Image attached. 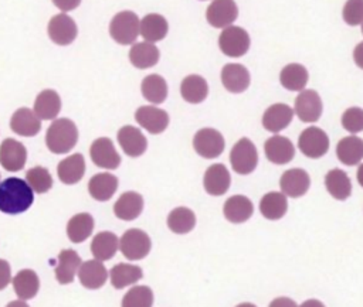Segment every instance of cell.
I'll use <instances>...</instances> for the list:
<instances>
[{"label": "cell", "mask_w": 363, "mask_h": 307, "mask_svg": "<svg viewBox=\"0 0 363 307\" xmlns=\"http://www.w3.org/2000/svg\"><path fill=\"white\" fill-rule=\"evenodd\" d=\"M342 126L353 133L363 130V109L362 108H349L342 115Z\"/></svg>", "instance_id": "obj_44"}, {"label": "cell", "mask_w": 363, "mask_h": 307, "mask_svg": "<svg viewBox=\"0 0 363 307\" xmlns=\"http://www.w3.org/2000/svg\"><path fill=\"white\" fill-rule=\"evenodd\" d=\"M218 47L221 52L227 57H242L250 48V35L241 27H225L218 37Z\"/></svg>", "instance_id": "obj_6"}, {"label": "cell", "mask_w": 363, "mask_h": 307, "mask_svg": "<svg viewBox=\"0 0 363 307\" xmlns=\"http://www.w3.org/2000/svg\"><path fill=\"white\" fill-rule=\"evenodd\" d=\"M295 113L302 122H316L322 115V100L318 92L312 89L302 91L295 99Z\"/></svg>", "instance_id": "obj_14"}, {"label": "cell", "mask_w": 363, "mask_h": 307, "mask_svg": "<svg viewBox=\"0 0 363 307\" xmlns=\"http://www.w3.org/2000/svg\"><path fill=\"white\" fill-rule=\"evenodd\" d=\"M299 307H325V304L319 300H315V299H309L306 301H303Z\"/></svg>", "instance_id": "obj_50"}, {"label": "cell", "mask_w": 363, "mask_h": 307, "mask_svg": "<svg viewBox=\"0 0 363 307\" xmlns=\"http://www.w3.org/2000/svg\"><path fill=\"white\" fill-rule=\"evenodd\" d=\"M10 127L16 134L33 137L41 129V119L35 115L34 110L28 108H20L13 113L10 119Z\"/></svg>", "instance_id": "obj_17"}, {"label": "cell", "mask_w": 363, "mask_h": 307, "mask_svg": "<svg viewBox=\"0 0 363 307\" xmlns=\"http://www.w3.org/2000/svg\"><path fill=\"white\" fill-rule=\"evenodd\" d=\"M362 33H363V23H362Z\"/></svg>", "instance_id": "obj_54"}, {"label": "cell", "mask_w": 363, "mask_h": 307, "mask_svg": "<svg viewBox=\"0 0 363 307\" xmlns=\"http://www.w3.org/2000/svg\"><path fill=\"white\" fill-rule=\"evenodd\" d=\"M140 91L143 98L153 105L163 103L167 98V83L164 78L157 74H150L143 78L140 83Z\"/></svg>", "instance_id": "obj_38"}, {"label": "cell", "mask_w": 363, "mask_h": 307, "mask_svg": "<svg viewBox=\"0 0 363 307\" xmlns=\"http://www.w3.org/2000/svg\"><path fill=\"white\" fill-rule=\"evenodd\" d=\"M267 158L274 164H286L295 156V147L288 137L275 134L264 144Z\"/></svg>", "instance_id": "obj_19"}, {"label": "cell", "mask_w": 363, "mask_h": 307, "mask_svg": "<svg viewBox=\"0 0 363 307\" xmlns=\"http://www.w3.org/2000/svg\"><path fill=\"white\" fill-rule=\"evenodd\" d=\"M118 143L123 153L129 157H139L147 149V140L135 126H123L118 132Z\"/></svg>", "instance_id": "obj_16"}, {"label": "cell", "mask_w": 363, "mask_h": 307, "mask_svg": "<svg viewBox=\"0 0 363 307\" xmlns=\"http://www.w3.org/2000/svg\"><path fill=\"white\" fill-rule=\"evenodd\" d=\"M52 3L57 8H60L62 13H65V11H71V10L77 8L81 4V0H52Z\"/></svg>", "instance_id": "obj_47"}, {"label": "cell", "mask_w": 363, "mask_h": 307, "mask_svg": "<svg viewBox=\"0 0 363 307\" xmlns=\"http://www.w3.org/2000/svg\"><path fill=\"white\" fill-rule=\"evenodd\" d=\"M152 242L146 232L133 228L128 229L119 239V249L122 255L129 260H140L150 252Z\"/></svg>", "instance_id": "obj_5"}, {"label": "cell", "mask_w": 363, "mask_h": 307, "mask_svg": "<svg viewBox=\"0 0 363 307\" xmlns=\"http://www.w3.org/2000/svg\"><path fill=\"white\" fill-rule=\"evenodd\" d=\"M238 16V7L234 0H213L206 11V18L216 28L230 27Z\"/></svg>", "instance_id": "obj_11"}, {"label": "cell", "mask_w": 363, "mask_h": 307, "mask_svg": "<svg viewBox=\"0 0 363 307\" xmlns=\"http://www.w3.org/2000/svg\"><path fill=\"white\" fill-rule=\"evenodd\" d=\"M288 209V201L286 195L282 192H267L261 201H259V211L264 215V218L277 221L281 219Z\"/></svg>", "instance_id": "obj_37"}, {"label": "cell", "mask_w": 363, "mask_h": 307, "mask_svg": "<svg viewBox=\"0 0 363 307\" xmlns=\"http://www.w3.org/2000/svg\"><path fill=\"white\" fill-rule=\"evenodd\" d=\"M6 307H30L24 300H14V301H10Z\"/></svg>", "instance_id": "obj_51"}, {"label": "cell", "mask_w": 363, "mask_h": 307, "mask_svg": "<svg viewBox=\"0 0 363 307\" xmlns=\"http://www.w3.org/2000/svg\"><path fill=\"white\" fill-rule=\"evenodd\" d=\"M221 82L228 92L241 93L250 86V72L241 64H227L221 69Z\"/></svg>", "instance_id": "obj_21"}, {"label": "cell", "mask_w": 363, "mask_h": 307, "mask_svg": "<svg viewBox=\"0 0 363 307\" xmlns=\"http://www.w3.org/2000/svg\"><path fill=\"white\" fill-rule=\"evenodd\" d=\"M14 293L20 300H30L35 297L40 289V279L31 269L20 270L11 280Z\"/></svg>", "instance_id": "obj_33"}, {"label": "cell", "mask_w": 363, "mask_h": 307, "mask_svg": "<svg viewBox=\"0 0 363 307\" xmlns=\"http://www.w3.org/2000/svg\"><path fill=\"white\" fill-rule=\"evenodd\" d=\"M353 59L359 68L363 69V41L359 42L353 51Z\"/></svg>", "instance_id": "obj_49"}, {"label": "cell", "mask_w": 363, "mask_h": 307, "mask_svg": "<svg viewBox=\"0 0 363 307\" xmlns=\"http://www.w3.org/2000/svg\"><path fill=\"white\" fill-rule=\"evenodd\" d=\"M343 20L349 25L363 23V0H347L343 7Z\"/></svg>", "instance_id": "obj_45"}, {"label": "cell", "mask_w": 363, "mask_h": 307, "mask_svg": "<svg viewBox=\"0 0 363 307\" xmlns=\"http://www.w3.org/2000/svg\"><path fill=\"white\" fill-rule=\"evenodd\" d=\"M27 161V150L14 139H4L0 144V164L7 171H20Z\"/></svg>", "instance_id": "obj_12"}, {"label": "cell", "mask_w": 363, "mask_h": 307, "mask_svg": "<svg viewBox=\"0 0 363 307\" xmlns=\"http://www.w3.org/2000/svg\"><path fill=\"white\" fill-rule=\"evenodd\" d=\"M279 81L288 91H302L308 82V71L301 64H288L282 68Z\"/></svg>", "instance_id": "obj_40"}, {"label": "cell", "mask_w": 363, "mask_h": 307, "mask_svg": "<svg viewBox=\"0 0 363 307\" xmlns=\"http://www.w3.org/2000/svg\"><path fill=\"white\" fill-rule=\"evenodd\" d=\"M143 209V198L136 191L123 192L113 205L115 215L122 221L136 219Z\"/></svg>", "instance_id": "obj_25"}, {"label": "cell", "mask_w": 363, "mask_h": 307, "mask_svg": "<svg viewBox=\"0 0 363 307\" xmlns=\"http://www.w3.org/2000/svg\"><path fill=\"white\" fill-rule=\"evenodd\" d=\"M298 147L306 157L319 158L329 150V137L322 129L311 126L299 134Z\"/></svg>", "instance_id": "obj_7"}, {"label": "cell", "mask_w": 363, "mask_h": 307, "mask_svg": "<svg viewBox=\"0 0 363 307\" xmlns=\"http://www.w3.org/2000/svg\"><path fill=\"white\" fill-rule=\"evenodd\" d=\"M129 61L138 69H146L157 64L160 52L153 42H138L129 51Z\"/></svg>", "instance_id": "obj_30"}, {"label": "cell", "mask_w": 363, "mask_h": 307, "mask_svg": "<svg viewBox=\"0 0 363 307\" xmlns=\"http://www.w3.org/2000/svg\"><path fill=\"white\" fill-rule=\"evenodd\" d=\"M294 110L286 103H274L271 105L262 116V126L265 130L278 133L284 130L292 120Z\"/></svg>", "instance_id": "obj_23"}, {"label": "cell", "mask_w": 363, "mask_h": 307, "mask_svg": "<svg viewBox=\"0 0 363 307\" xmlns=\"http://www.w3.org/2000/svg\"><path fill=\"white\" fill-rule=\"evenodd\" d=\"M153 291L147 286H133L122 299V307H152Z\"/></svg>", "instance_id": "obj_43"}, {"label": "cell", "mask_w": 363, "mask_h": 307, "mask_svg": "<svg viewBox=\"0 0 363 307\" xmlns=\"http://www.w3.org/2000/svg\"><path fill=\"white\" fill-rule=\"evenodd\" d=\"M193 147L199 156L204 158H216L224 150V137L218 130L204 127L194 134Z\"/></svg>", "instance_id": "obj_8"}, {"label": "cell", "mask_w": 363, "mask_h": 307, "mask_svg": "<svg viewBox=\"0 0 363 307\" xmlns=\"http://www.w3.org/2000/svg\"><path fill=\"white\" fill-rule=\"evenodd\" d=\"M223 214L227 221L233 224H242L254 214V205L245 195H233L224 202Z\"/></svg>", "instance_id": "obj_26"}, {"label": "cell", "mask_w": 363, "mask_h": 307, "mask_svg": "<svg viewBox=\"0 0 363 307\" xmlns=\"http://www.w3.org/2000/svg\"><path fill=\"white\" fill-rule=\"evenodd\" d=\"M231 184V177L224 164H213L210 166L203 178V185L207 194L210 195H223L227 192Z\"/></svg>", "instance_id": "obj_20"}, {"label": "cell", "mask_w": 363, "mask_h": 307, "mask_svg": "<svg viewBox=\"0 0 363 307\" xmlns=\"http://www.w3.org/2000/svg\"><path fill=\"white\" fill-rule=\"evenodd\" d=\"M311 185L309 174L302 168L286 170L279 180V187L282 194L292 198H299L306 194Z\"/></svg>", "instance_id": "obj_15"}, {"label": "cell", "mask_w": 363, "mask_h": 307, "mask_svg": "<svg viewBox=\"0 0 363 307\" xmlns=\"http://www.w3.org/2000/svg\"><path fill=\"white\" fill-rule=\"evenodd\" d=\"M57 174L61 183L67 185L77 184L85 174V160L81 153L65 157L58 163Z\"/></svg>", "instance_id": "obj_24"}, {"label": "cell", "mask_w": 363, "mask_h": 307, "mask_svg": "<svg viewBox=\"0 0 363 307\" xmlns=\"http://www.w3.org/2000/svg\"><path fill=\"white\" fill-rule=\"evenodd\" d=\"M336 156L345 166H356L363 160V140L357 136H347L339 140Z\"/></svg>", "instance_id": "obj_29"}, {"label": "cell", "mask_w": 363, "mask_h": 307, "mask_svg": "<svg viewBox=\"0 0 363 307\" xmlns=\"http://www.w3.org/2000/svg\"><path fill=\"white\" fill-rule=\"evenodd\" d=\"M89 156L94 164L99 168L115 170L121 164V156L118 154L113 143L108 137H99L92 141Z\"/></svg>", "instance_id": "obj_10"}, {"label": "cell", "mask_w": 363, "mask_h": 307, "mask_svg": "<svg viewBox=\"0 0 363 307\" xmlns=\"http://www.w3.org/2000/svg\"><path fill=\"white\" fill-rule=\"evenodd\" d=\"M82 260L79 255L72 249H64L57 257L55 266V279L60 284H68L74 280Z\"/></svg>", "instance_id": "obj_22"}, {"label": "cell", "mask_w": 363, "mask_h": 307, "mask_svg": "<svg viewBox=\"0 0 363 307\" xmlns=\"http://www.w3.org/2000/svg\"><path fill=\"white\" fill-rule=\"evenodd\" d=\"M26 181L37 194H44L52 187V177L45 167L35 166L26 173Z\"/></svg>", "instance_id": "obj_42"}, {"label": "cell", "mask_w": 363, "mask_h": 307, "mask_svg": "<svg viewBox=\"0 0 363 307\" xmlns=\"http://www.w3.org/2000/svg\"><path fill=\"white\" fill-rule=\"evenodd\" d=\"M78 279L85 289L96 290L105 284L108 279V270L104 263H101V260H86L82 262L78 269Z\"/></svg>", "instance_id": "obj_18"}, {"label": "cell", "mask_w": 363, "mask_h": 307, "mask_svg": "<svg viewBox=\"0 0 363 307\" xmlns=\"http://www.w3.org/2000/svg\"><path fill=\"white\" fill-rule=\"evenodd\" d=\"M268 307H298L296 303L289 297H277L274 299Z\"/></svg>", "instance_id": "obj_48"}, {"label": "cell", "mask_w": 363, "mask_h": 307, "mask_svg": "<svg viewBox=\"0 0 363 307\" xmlns=\"http://www.w3.org/2000/svg\"><path fill=\"white\" fill-rule=\"evenodd\" d=\"M119 249V239L113 232H99L91 242V253L96 260H109Z\"/></svg>", "instance_id": "obj_31"}, {"label": "cell", "mask_w": 363, "mask_h": 307, "mask_svg": "<svg viewBox=\"0 0 363 307\" xmlns=\"http://www.w3.org/2000/svg\"><path fill=\"white\" fill-rule=\"evenodd\" d=\"M196 225V215L186 207H177L167 215V226L172 232L183 235L190 232Z\"/></svg>", "instance_id": "obj_41"}, {"label": "cell", "mask_w": 363, "mask_h": 307, "mask_svg": "<svg viewBox=\"0 0 363 307\" xmlns=\"http://www.w3.org/2000/svg\"><path fill=\"white\" fill-rule=\"evenodd\" d=\"M33 192L27 181L17 177L6 178L0 183V211L9 215L26 212L34 201Z\"/></svg>", "instance_id": "obj_1"}, {"label": "cell", "mask_w": 363, "mask_h": 307, "mask_svg": "<svg viewBox=\"0 0 363 307\" xmlns=\"http://www.w3.org/2000/svg\"><path fill=\"white\" fill-rule=\"evenodd\" d=\"M357 181L363 187V164H360L357 168Z\"/></svg>", "instance_id": "obj_52"}, {"label": "cell", "mask_w": 363, "mask_h": 307, "mask_svg": "<svg viewBox=\"0 0 363 307\" xmlns=\"http://www.w3.org/2000/svg\"><path fill=\"white\" fill-rule=\"evenodd\" d=\"M78 141V129L71 119H55L47 129L45 144L54 154H64L74 149Z\"/></svg>", "instance_id": "obj_2"}, {"label": "cell", "mask_w": 363, "mask_h": 307, "mask_svg": "<svg viewBox=\"0 0 363 307\" xmlns=\"http://www.w3.org/2000/svg\"><path fill=\"white\" fill-rule=\"evenodd\" d=\"M169 30L167 20L157 13L146 14L140 20V35L146 42H156L166 37Z\"/></svg>", "instance_id": "obj_32"}, {"label": "cell", "mask_w": 363, "mask_h": 307, "mask_svg": "<svg viewBox=\"0 0 363 307\" xmlns=\"http://www.w3.org/2000/svg\"><path fill=\"white\" fill-rule=\"evenodd\" d=\"M325 187H326L328 192L335 199H339V201H345L352 194L350 178L340 168H333V170L326 173V175H325Z\"/></svg>", "instance_id": "obj_34"}, {"label": "cell", "mask_w": 363, "mask_h": 307, "mask_svg": "<svg viewBox=\"0 0 363 307\" xmlns=\"http://www.w3.org/2000/svg\"><path fill=\"white\" fill-rule=\"evenodd\" d=\"M111 283L115 289H123L126 286L135 284L143 277V272L136 265L129 263H118L109 272Z\"/></svg>", "instance_id": "obj_39"}, {"label": "cell", "mask_w": 363, "mask_h": 307, "mask_svg": "<svg viewBox=\"0 0 363 307\" xmlns=\"http://www.w3.org/2000/svg\"><path fill=\"white\" fill-rule=\"evenodd\" d=\"M61 110V98L54 89L41 91L34 102V112L41 120H51Z\"/></svg>", "instance_id": "obj_27"}, {"label": "cell", "mask_w": 363, "mask_h": 307, "mask_svg": "<svg viewBox=\"0 0 363 307\" xmlns=\"http://www.w3.org/2000/svg\"><path fill=\"white\" fill-rule=\"evenodd\" d=\"M235 307H257V306L252 304V303H241V304H238Z\"/></svg>", "instance_id": "obj_53"}, {"label": "cell", "mask_w": 363, "mask_h": 307, "mask_svg": "<svg viewBox=\"0 0 363 307\" xmlns=\"http://www.w3.org/2000/svg\"><path fill=\"white\" fill-rule=\"evenodd\" d=\"M11 269L7 260L0 259V290L6 289L7 284L11 282Z\"/></svg>", "instance_id": "obj_46"}, {"label": "cell", "mask_w": 363, "mask_h": 307, "mask_svg": "<svg viewBox=\"0 0 363 307\" xmlns=\"http://www.w3.org/2000/svg\"><path fill=\"white\" fill-rule=\"evenodd\" d=\"M182 98L189 103H200L208 95L207 81L200 75H187L180 85Z\"/></svg>", "instance_id": "obj_35"}, {"label": "cell", "mask_w": 363, "mask_h": 307, "mask_svg": "<svg viewBox=\"0 0 363 307\" xmlns=\"http://www.w3.org/2000/svg\"><path fill=\"white\" fill-rule=\"evenodd\" d=\"M118 188V178L109 173L95 174L88 183L89 195L96 201H108Z\"/></svg>", "instance_id": "obj_28"}, {"label": "cell", "mask_w": 363, "mask_h": 307, "mask_svg": "<svg viewBox=\"0 0 363 307\" xmlns=\"http://www.w3.org/2000/svg\"><path fill=\"white\" fill-rule=\"evenodd\" d=\"M47 33L54 44L68 45L77 38L78 28L75 21L68 14L60 13L48 21Z\"/></svg>", "instance_id": "obj_9"}, {"label": "cell", "mask_w": 363, "mask_h": 307, "mask_svg": "<svg viewBox=\"0 0 363 307\" xmlns=\"http://www.w3.org/2000/svg\"><path fill=\"white\" fill-rule=\"evenodd\" d=\"M109 34L121 45H129L140 34V20L133 11H121L113 16L109 24Z\"/></svg>", "instance_id": "obj_3"}, {"label": "cell", "mask_w": 363, "mask_h": 307, "mask_svg": "<svg viewBox=\"0 0 363 307\" xmlns=\"http://www.w3.org/2000/svg\"><path fill=\"white\" fill-rule=\"evenodd\" d=\"M135 119L145 130L152 134H159L169 126V115L166 110L156 106H140L135 112Z\"/></svg>", "instance_id": "obj_13"}, {"label": "cell", "mask_w": 363, "mask_h": 307, "mask_svg": "<svg viewBox=\"0 0 363 307\" xmlns=\"http://www.w3.org/2000/svg\"><path fill=\"white\" fill-rule=\"evenodd\" d=\"M230 163L238 174L245 175L252 173L258 164V153L254 143L247 137L240 139L231 149Z\"/></svg>", "instance_id": "obj_4"}, {"label": "cell", "mask_w": 363, "mask_h": 307, "mask_svg": "<svg viewBox=\"0 0 363 307\" xmlns=\"http://www.w3.org/2000/svg\"><path fill=\"white\" fill-rule=\"evenodd\" d=\"M94 231V218L88 212L74 215L67 224V236L74 243H81L91 236Z\"/></svg>", "instance_id": "obj_36"}]
</instances>
